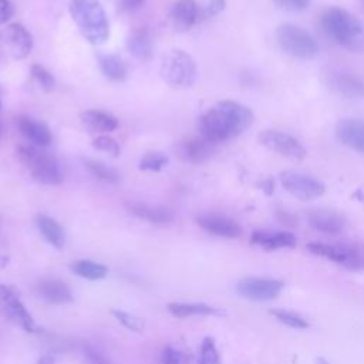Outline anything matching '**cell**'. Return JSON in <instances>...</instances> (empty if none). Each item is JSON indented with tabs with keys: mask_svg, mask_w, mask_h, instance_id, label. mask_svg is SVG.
<instances>
[{
	"mask_svg": "<svg viewBox=\"0 0 364 364\" xmlns=\"http://www.w3.org/2000/svg\"><path fill=\"white\" fill-rule=\"evenodd\" d=\"M280 9L289 11H300L309 7L310 0H273Z\"/></svg>",
	"mask_w": 364,
	"mask_h": 364,
	"instance_id": "cell-37",
	"label": "cell"
},
{
	"mask_svg": "<svg viewBox=\"0 0 364 364\" xmlns=\"http://www.w3.org/2000/svg\"><path fill=\"white\" fill-rule=\"evenodd\" d=\"M324 33L351 53H364V23L340 7H330L321 16Z\"/></svg>",
	"mask_w": 364,
	"mask_h": 364,
	"instance_id": "cell-2",
	"label": "cell"
},
{
	"mask_svg": "<svg viewBox=\"0 0 364 364\" xmlns=\"http://www.w3.org/2000/svg\"><path fill=\"white\" fill-rule=\"evenodd\" d=\"M168 162V158L161 154V152H148L144 155V158L139 162L141 169H148V171H159L162 169Z\"/></svg>",
	"mask_w": 364,
	"mask_h": 364,
	"instance_id": "cell-32",
	"label": "cell"
},
{
	"mask_svg": "<svg viewBox=\"0 0 364 364\" xmlns=\"http://www.w3.org/2000/svg\"><path fill=\"white\" fill-rule=\"evenodd\" d=\"M270 314L274 316V318L277 321H280L282 324H284L287 327H291V328H296V330H304V328L309 327L307 320L303 316H300L294 311L276 309V310H270Z\"/></svg>",
	"mask_w": 364,
	"mask_h": 364,
	"instance_id": "cell-29",
	"label": "cell"
},
{
	"mask_svg": "<svg viewBox=\"0 0 364 364\" xmlns=\"http://www.w3.org/2000/svg\"><path fill=\"white\" fill-rule=\"evenodd\" d=\"M279 47L289 55L300 60H311L318 54L316 38L304 28L286 23L276 31Z\"/></svg>",
	"mask_w": 364,
	"mask_h": 364,
	"instance_id": "cell-5",
	"label": "cell"
},
{
	"mask_svg": "<svg viewBox=\"0 0 364 364\" xmlns=\"http://www.w3.org/2000/svg\"><path fill=\"white\" fill-rule=\"evenodd\" d=\"M37 290L40 296L53 304H64L73 300L70 287L57 279H44L38 283Z\"/></svg>",
	"mask_w": 364,
	"mask_h": 364,
	"instance_id": "cell-18",
	"label": "cell"
},
{
	"mask_svg": "<svg viewBox=\"0 0 364 364\" xmlns=\"http://www.w3.org/2000/svg\"><path fill=\"white\" fill-rule=\"evenodd\" d=\"M252 122L253 112L247 107L236 101H220L200 118L199 129L203 138L218 144L245 132Z\"/></svg>",
	"mask_w": 364,
	"mask_h": 364,
	"instance_id": "cell-1",
	"label": "cell"
},
{
	"mask_svg": "<svg viewBox=\"0 0 364 364\" xmlns=\"http://www.w3.org/2000/svg\"><path fill=\"white\" fill-rule=\"evenodd\" d=\"M102 73L111 80H122L127 75V67L121 58L115 55H104L100 60Z\"/></svg>",
	"mask_w": 364,
	"mask_h": 364,
	"instance_id": "cell-28",
	"label": "cell"
},
{
	"mask_svg": "<svg viewBox=\"0 0 364 364\" xmlns=\"http://www.w3.org/2000/svg\"><path fill=\"white\" fill-rule=\"evenodd\" d=\"M88 358H90V363L91 364H108L98 353L95 351H88Z\"/></svg>",
	"mask_w": 364,
	"mask_h": 364,
	"instance_id": "cell-40",
	"label": "cell"
},
{
	"mask_svg": "<svg viewBox=\"0 0 364 364\" xmlns=\"http://www.w3.org/2000/svg\"><path fill=\"white\" fill-rule=\"evenodd\" d=\"M132 213L138 218L149 220L152 223H169L173 219L172 210L164 206H149L144 203H132L131 205Z\"/></svg>",
	"mask_w": 364,
	"mask_h": 364,
	"instance_id": "cell-25",
	"label": "cell"
},
{
	"mask_svg": "<svg viewBox=\"0 0 364 364\" xmlns=\"http://www.w3.org/2000/svg\"><path fill=\"white\" fill-rule=\"evenodd\" d=\"M213 145L215 144H212L202 135L195 136L182 144L181 154L186 161L192 164H200L210 158V155L213 154Z\"/></svg>",
	"mask_w": 364,
	"mask_h": 364,
	"instance_id": "cell-19",
	"label": "cell"
},
{
	"mask_svg": "<svg viewBox=\"0 0 364 364\" xmlns=\"http://www.w3.org/2000/svg\"><path fill=\"white\" fill-rule=\"evenodd\" d=\"M31 74H33V77L37 80V82L40 84V87H41L43 90H46V91L53 90V87H54V78H53V75H51L44 67H41V65H38V64H34V65L31 67Z\"/></svg>",
	"mask_w": 364,
	"mask_h": 364,
	"instance_id": "cell-33",
	"label": "cell"
},
{
	"mask_svg": "<svg viewBox=\"0 0 364 364\" xmlns=\"http://www.w3.org/2000/svg\"><path fill=\"white\" fill-rule=\"evenodd\" d=\"M282 289L283 283L280 280L262 277H246L236 284V291L239 296L255 301L272 300L279 296Z\"/></svg>",
	"mask_w": 364,
	"mask_h": 364,
	"instance_id": "cell-12",
	"label": "cell"
},
{
	"mask_svg": "<svg viewBox=\"0 0 364 364\" xmlns=\"http://www.w3.org/2000/svg\"><path fill=\"white\" fill-rule=\"evenodd\" d=\"M363 7H364V0H363Z\"/></svg>",
	"mask_w": 364,
	"mask_h": 364,
	"instance_id": "cell-44",
	"label": "cell"
},
{
	"mask_svg": "<svg viewBox=\"0 0 364 364\" xmlns=\"http://www.w3.org/2000/svg\"><path fill=\"white\" fill-rule=\"evenodd\" d=\"M259 141L269 151L276 152L280 156L293 161H301L306 156V148L289 134L274 129H264L259 134Z\"/></svg>",
	"mask_w": 364,
	"mask_h": 364,
	"instance_id": "cell-10",
	"label": "cell"
},
{
	"mask_svg": "<svg viewBox=\"0 0 364 364\" xmlns=\"http://www.w3.org/2000/svg\"><path fill=\"white\" fill-rule=\"evenodd\" d=\"M199 364H219V353L213 338L205 337L199 348Z\"/></svg>",
	"mask_w": 364,
	"mask_h": 364,
	"instance_id": "cell-31",
	"label": "cell"
},
{
	"mask_svg": "<svg viewBox=\"0 0 364 364\" xmlns=\"http://www.w3.org/2000/svg\"><path fill=\"white\" fill-rule=\"evenodd\" d=\"M114 314H115V317L118 318V321H121V323H122L127 328H129V330L139 331V330H142V327H144V324H142V321H141L139 318H136V317H134V316H131V314H128V313H125V311H118V310H115Z\"/></svg>",
	"mask_w": 364,
	"mask_h": 364,
	"instance_id": "cell-36",
	"label": "cell"
},
{
	"mask_svg": "<svg viewBox=\"0 0 364 364\" xmlns=\"http://www.w3.org/2000/svg\"><path fill=\"white\" fill-rule=\"evenodd\" d=\"M37 364H54V361H53L51 357L44 355V357H41V358L37 361Z\"/></svg>",
	"mask_w": 364,
	"mask_h": 364,
	"instance_id": "cell-42",
	"label": "cell"
},
{
	"mask_svg": "<svg viewBox=\"0 0 364 364\" xmlns=\"http://www.w3.org/2000/svg\"><path fill=\"white\" fill-rule=\"evenodd\" d=\"M162 364H186V357L182 351L173 348L172 346H166L161 353Z\"/></svg>",
	"mask_w": 364,
	"mask_h": 364,
	"instance_id": "cell-35",
	"label": "cell"
},
{
	"mask_svg": "<svg viewBox=\"0 0 364 364\" xmlns=\"http://www.w3.org/2000/svg\"><path fill=\"white\" fill-rule=\"evenodd\" d=\"M71 270L77 276L88 280H100L108 273V269L104 264L95 263L92 260H77L71 264Z\"/></svg>",
	"mask_w": 364,
	"mask_h": 364,
	"instance_id": "cell-27",
	"label": "cell"
},
{
	"mask_svg": "<svg viewBox=\"0 0 364 364\" xmlns=\"http://www.w3.org/2000/svg\"><path fill=\"white\" fill-rule=\"evenodd\" d=\"M198 225L203 230L220 237L235 239L242 235V228L233 219L219 213H206L199 216Z\"/></svg>",
	"mask_w": 364,
	"mask_h": 364,
	"instance_id": "cell-15",
	"label": "cell"
},
{
	"mask_svg": "<svg viewBox=\"0 0 364 364\" xmlns=\"http://www.w3.org/2000/svg\"><path fill=\"white\" fill-rule=\"evenodd\" d=\"M307 250L313 255L328 259L350 270L364 269V252L353 246L311 242L307 245Z\"/></svg>",
	"mask_w": 364,
	"mask_h": 364,
	"instance_id": "cell-7",
	"label": "cell"
},
{
	"mask_svg": "<svg viewBox=\"0 0 364 364\" xmlns=\"http://www.w3.org/2000/svg\"><path fill=\"white\" fill-rule=\"evenodd\" d=\"M250 242L255 246H259L267 252H272V250L284 249V247H294L296 236L284 230H255L252 233Z\"/></svg>",
	"mask_w": 364,
	"mask_h": 364,
	"instance_id": "cell-16",
	"label": "cell"
},
{
	"mask_svg": "<svg viewBox=\"0 0 364 364\" xmlns=\"http://www.w3.org/2000/svg\"><path fill=\"white\" fill-rule=\"evenodd\" d=\"M225 6V0H210L209 4H208V14L213 16V14H218Z\"/></svg>",
	"mask_w": 364,
	"mask_h": 364,
	"instance_id": "cell-39",
	"label": "cell"
},
{
	"mask_svg": "<svg viewBox=\"0 0 364 364\" xmlns=\"http://www.w3.org/2000/svg\"><path fill=\"white\" fill-rule=\"evenodd\" d=\"M92 145L104 151L107 154H109L111 156H118L119 154V146L115 142V139H112L111 136H105V135H100L92 141Z\"/></svg>",
	"mask_w": 364,
	"mask_h": 364,
	"instance_id": "cell-34",
	"label": "cell"
},
{
	"mask_svg": "<svg viewBox=\"0 0 364 364\" xmlns=\"http://www.w3.org/2000/svg\"><path fill=\"white\" fill-rule=\"evenodd\" d=\"M13 13L11 4L7 0H0V26L4 24Z\"/></svg>",
	"mask_w": 364,
	"mask_h": 364,
	"instance_id": "cell-38",
	"label": "cell"
},
{
	"mask_svg": "<svg viewBox=\"0 0 364 364\" xmlns=\"http://www.w3.org/2000/svg\"><path fill=\"white\" fill-rule=\"evenodd\" d=\"M161 71L164 78L175 87L192 85L198 74L193 58L182 50H173L169 54H166L162 61Z\"/></svg>",
	"mask_w": 364,
	"mask_h": 364,
	"instance_id": "cell-6",
	"label": "cell"
},
{
	"mask_svg": "<svg viewBox=\"0 0 364 364\" xmlns=\"http://www.w3.org/2000/svg\"><path fill=\"white\" fill-rule=\"evenodd\" d=\"M168 310L176 317H191V316H208L216 314L218 309L203 304V303H171Z\"/></svg>",
	"mask_w": 364,
	"mask_h": 364,
	"instance_id": "cell-26",
	"label": "cell"
},
{
	"mask_svg": "<svg viewBox=\"0 0 364 364\" xmlns=\"http://www.w3.org/2000/svg\"><path fill=\"white\" fill-rule=\"evenodd\" d=\"M18 128L21 131V134L31 142H34L36 145L40 146H46L50 144L51 141V135L50 131L47 128V125H44L43 122L34 121L31 118H20L18 121Z\"/></svg>",
	"mask_w": 364,
	"mask_h": 364,
	"instance_id": "cell-21",
	"label": "cell"
},
{
	"mask_svg": "<svg viewBox=\"0 0 364 364\" xmlns=\"http://www.w3.org/2000/svg\"><path fill=\"white\" fill-rule=\"evenodd\" d=\"M37 225H38L40 232L43 233V236L46 237V240L48 243H51L57 249H61L64 246L65 235L57 220H54L53 218H48L46 215H40L37 218Z\"/></svg>",
	"mask_w": 364,
	"mask_h": 364,
	"instance_id": "cell-24",
	"label": "cell"
},
{
	"mask_svg": "<svg viewBox=\"0 0 364 364\" xmlns=\"http://www.w3.org/2000/svg\"><path fill=\"white\" fill-rule=\"evenodd\" d=\"M87 168L95 178H98L101 181H105V182H109V183H117L118 182V173L112 168L104 165L102 162L88 161Z\"/></svg>",
	"mask_w": 364,
	"mask_h": 364,
	"instance_id": "cell-30",
	"label": "cell"
},
{
	"mask_svg": "<svg viewBox=\"0 0 364 364\" xmlns=\"http://www.w3.org/2000/svg\"><path fill=\"white\" fill-rule=\"evenodd\" d=\"M309 223L320 232L324 233H340L344 226H346V220L344 218L337 213L336 210H330V209H314L309 213Z\"/></svg>",
	"mask_w": 364,
	"mask_h": 364,
	"instance_id": "cell-17",
	"label": "cell"
},
{
	"mask_svg": "<svg viewBox=\"0 0 364 364\" xmlns=\"http://www.w3.org/2000/svg\"><path fill=\"white\" fill-rule=\"evenodd\" d=\"M127 47L129 53L138 60L149 58L152 51V44H151V37L148 31L145 28L134 30L127 40Z\"/></svg>",
	"mask_w": 364,
	"mask_h": 364,
	"instance_id": "cell-23",
	"label": "cell"
},
{
	"mask_svg": "<svg viewBox=\"0 0 364 364\" xmlns=\"http://www.w3.org/2000/svg\"><path fill=\"white\" fill-rule=\"evenodd\" d=\"M144 0H121V4L127 9H134L138 7Z\"/></svg>",
	"mask_w": 364,
	"mask_h": 364,
	"instance_id": "cell-41",
	"label": "cell"
},
{
	"mask_svg": "<svg viewBox=\"0 0 364 364\" xmlns=\"http://www.w3.org/2000/svg\"><path fill=\"white\" fill-rule=\"evenodd\" d=\"M17 156L33 178L41 183L57 185L64 178L60 164L47 152L38 151L33 146H18Z\"/></svg>",
	"mask_w": 364,
	"mask_h": 364,
	"instance_id": "cell-4",
	"label": "cell"
},
{
	"mask_svg": "<svg viewBox=\"0 0 364 364\" xmlns=\"http://www.w3.org/2000/svg\"><path fill=\"white\" fill-rule=\"evenodd\" d=\"M33 47L31 34L21 24H10L0 31V48L14 60L24 58Z\"/></svg>",
	"mask_w": 364,
	"mask_h": 364,
	"instance_id": "cell-11",
	"label": "cell"
},
{
	"mask_svg": "<svg viewBox=\"0 0 364 364\" xmlns=\"http://www.w3.org/2000/svg\"><path fill=\"white\" fill-rule=\"evenodd\" d=\"M337 138L353 151L364 155V121L360 118H343L336 125Z\"/></svg>",
	"mask_w": 364,
	"mask_h": 364,
	"instance_id": "cell-14",
	"label": "cell"
},
{
	"mask_svg": "<svg viewBox=\"0 0 364 364\" xmlns=\"http://www.w3.org/2000/svg\"><path fill=\"white\" fill-rule=\"evenodd\" d=\"M82 124L92 132H111L118 127V121L108 112L100 109H88L81 114Z\"/></svg>",
	"mask_w": 364,
	"mask_h": 364,
	"instance_id": "cell-20",
	"label": "cell"
},
{
	"mask_svg": "<svg viewBox=\"0 0 364 364\" xmlns=\"http://www.w3.org/2000/svg\"><path fill=\"white\" fill-rule=\"evenodd\" d=\"M327 87L347 98H364V80L346 70H330L326 74Z\"/></svg>",
	"mask_w": 364,
	"mask_h": 364,
	"instance_id": "cell-13",
	"label": "cell"
},
{
	"mask_svg": "<svg viewBox=\"0 0 364 364\" xmlns=\"http://www.w3.org/2000/svg\"><path fill=\"white\" fill-rule=\"evenodd\" d=\"M280 182L290 195L300 200H313L321 196L326 191L324 183L318 179L294 171L282 172Z\"/></svg>",
	"mask_w": 364,
	"mask_h": 364,
	"instance_id": "cell-9",
	"label": "cell"
},
{
	"mask_svg": "<svg viewBox=\"0 0 364 364\" xmlns=\"http://www.w3.org/2000/svg\"><path fill=\"white\" fill-rule=\"evenodd\" d=\"M70 13L81 34L98 44L108 37V21L100 0H71Z\"/></svg>",
	"mask_w": 364,
	"mask_h": 364,
	"instance_id": "cell-3",
	"label": "cell"
},
{
	"mask_svg": "<svg viewBox=\"0 0 364 364\" xmlns=\"http://www.w3.org/2000/svg\"><path fill=\"white\" fill-rule=\"evenodd\" d=\"M0 313L13 324L21 327L24 331L36 333L38 331L34 318L17 296L13 287L0 284Z\"/></svg>",
	"mask_w": 364,
	"mask_h": 364,
	"instance_id": "cell-8",
	"label": "cell"
},
{
	"mask_svg": "<svg viewBox=\"0 0 364 364\" xmlns=\"http://www.w3.org/2000/svg\"><path fill=\"white\" fill-rule=\"evenodd\" d=\"M316 364H330L326 358H323V357H317L316 358Z\"/></svg>",
	"mask_w": 364,
	"mask_h": 364,
	"instance_id": "cell-43",
	"label": "cell"
},
{
	"mask_svg": "<svg viewBox=\"0 0 364 364\" xmlns=\"http://www.w3.org/2000/svg\"><path fill=\"white\" fill-rule=\"evenodd\" d=\"M198 4L193 0H178L171 9L172 20L181 27H191L198 20Z\"/></svg>",
	"mask_w": 364,
	"mask_h": 364,
	"instance_id": "cell-22",
	"label": "cell"
}]
</instances>
